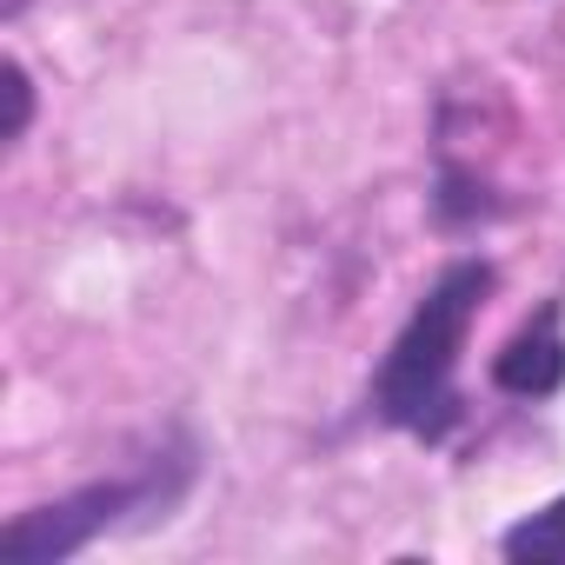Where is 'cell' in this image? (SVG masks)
Segmentation results:
<instances>
[{"label":"cell","instance_id":"cell-1","mask_svg":"<svg viewBox=\"0 0 565 565\" xmlns=\"http://www.w3.org/2000/svg\"><path fill=\"white\" fill-rule=\"evenodd\" d=\"M499 294V266L466 253L452 266H439V279L419 294V307L406 313V327L393 333V347L373 366L366 386V413L386 433H406L419 446H446L466 419L459 399V353L486 313V300Z\"/></svg>","mask_w":565,"mask_h":565},{"label":"cell","instance_id":"cell-2","mask_svg":"<svg viewBox=\"0 0 565 565\" xmlns=\"http://www.w3.org/2000/svg\"><path fill=\"white\" fill-rule=\"evenodd\" d=\"M193 486V446L173 439L160 446L153 459H140L134 472H114V479H87L47 505H28L8 519L0 532V552L8 565H61L74 552H87L94 539L107 532H127V525H147V519H167Z\"/></svg>","mask_w":565,"mask_h":565},{"label":"cell","instance_id":"cell-3","mask_svg":"<svg viewBox=\"0 0 565 565\" xmlns=\"http://www.w3.org/2000/svg\"><path fill=\"white\" fill-rule=\"evenodd\" d=\"M492 386H499L505 399H525V406H539V399H552V393L565 386V300H545V307L492 353Z\"/></svg>","mask_w":565,"mask_h":565},{"label":"cell","instance_id":"cell-4","mask_svg":"<svg viewBox=\"0 0 565 565\" xmlns=\"http://www.w3.org/2000/svg\"><path fill=\"white\" fill-rule=\"evenodd\" d=\"M499 552H505L512 565H565V492L545 499L539 512H525L519 525H505Z\"/></svg>","mask_w":565,"mask_h":565},{"label":"cell","instance_id":"cell-5","mask_svg":"<svg viewBox=\"0 0 565 565\" xmlns=\"http://www.w3.org/2000/svg\"><path fill=\"white\" fill-rule=\"evenodd\" d=\"M433 213H439V226H472V220H492V213H505V200L479 180V173H466V167H452V160H439V186H433Z\"/></svg>","mask_w":565,"mask_h":565},{"label":"cell","instance_id":"cell-6","mask_svg":"<svg viewBox=\"0 0 565 565\" xmlns=\"http://www.w3.org/2000/svg\"><path fill=\"white\" fill-rule=\"evenodd\" d=\"M28 127H34V74H28V61H8V127H0V140L21 147Z\"/></svg>","mask_w":565,"mask_h":565},{"label":"cell","instance_id":"cell-7","mask_svg":"<svg viewBox=\"0 0 565 565\" xmlns=\"http://www.w3.org/2000/svg\"><path fill=\"white\" fill-rule=\"evenodd\" d=\"M21 8H28V0H8V21H21Z\"/></svg>","mask_w":565,"mask_h":565}]
</instances>
